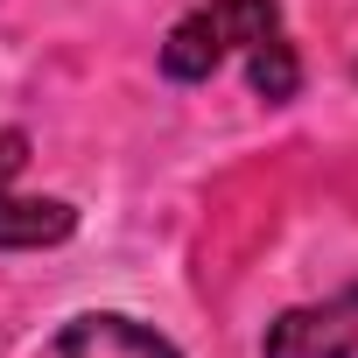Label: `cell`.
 <instances>
[{
    "label": "cell",
    "instance_id": "cell-1",
    "mask_svg": "<svg viewBox=\"0 0 358 358\" xmlns=\"http://www.w3.org/2000/svg\"><path fill=\"white\" fill-rule=\"evenodd\" d=\"M274 29H281V8H274V0H204V8H190L183 22L169 29V43H162V78L204 85V78H218L225 57L253 50V43L274 36Z\"/></svg>",
    "mask_w": 358,
    "mask_h": 358
},
{
    "label": "cell",
    "instance_id": "cell-2",
    "mask_svg": "<svg viewBox=\"0 0 358 358\" xmlns=\"http://www.w3.org/2000/svg\"><path fill=\"white\" fill-rule=\"evenodd\" d=\"M22 162H29V134L8 127V134H0V253L57 246V239H71V225H78V211H71L64 197H15V190H8Z\"/></svg>",
    "mask_w": 358,
    "mask_h": 358
},
{
    "label": "cell",
    "instance_id": "cell-3",
    "mask_svg": "<svg viewBox=\"0 0 358 358\" xmlns=\"http://www.w3.org/2000/svg\"><path fill=\"white\" fill-rule=\"evenodd\" d=\"M351 351H358V288L274 316L260 344V358H351Z\"/></svg>",
    "mask_w": 358,
    "mask_h": 358
},
{
    "label": "cell",
    "instance_id": "cell-4",
    "mask_svg": "<svg viewBox=\"0 0 358 358\" xmlns=\"http://www.w3.org/2000/svg\"><path fill=\"white\" fill-rule=\"evenodd\" d=\"M43 358H176V344L134 316H78L43 344Z\"/></svg>",
    "mask_w": 358,
    "mask_h": 358
},
{
    "label": "cell",
    "instance_id": "cell-5",
    "mask_svg": "<svg viewBox=\"0 0 358 358\" xmlns=\"http://www.w3.org/2000/svg\"><path fill=\"white\" fill-rule=\"evenodd\" d=\"M246 78H253V92L267 99V106H288L295 99V85H302V64H295V43L274 29V36H260L253 50H246Z\"/></svg>",
    "mask_w": 358,
    "mask_h": 358
}]
</instances>
